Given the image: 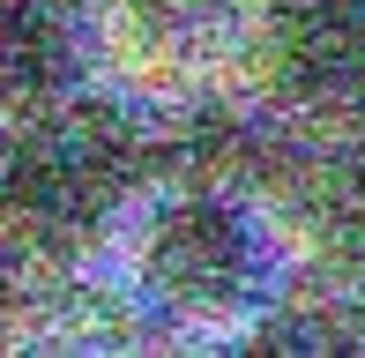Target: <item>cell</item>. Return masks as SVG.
<instances>
[{"instance_id": "4", "label": "cell", "mask_w": 365, "mask_h": 358, "mask_svg": "<svg viewBox=\"0 0 365 358\" xmlns=\"http://www.w3.org/2000/svg\"><path fill=\"white\" fill-rule=\"evenodd\" d=\"M68 83V30L45 0H0V97H53Z\"/></svg>"}, {"instance_id": "3", "label": "cell", "mask_w": 365, "mask_h": 358, "mask_svg": "<svg viewBox=\"0 0 365 358\" xmlns=\"http://www.w3.org/2000/svg\"><path fill=\"white\" fill-rule=\"evenodd\" d=\"M105 179H112V165L97 150V135H82V127H38V135H15L0 150V202H8V217L45 224V232L82 224L105 202Z\"/></svg>"}, {"instance_id": "1", "label": "cell", "mask_w": 365, "mask_h": 358, "mask_svg": "<svg viewBox=\"0 0 365 358\" xmlns=\"http://www.w3.org/2000/svg\"><path fill=\"white\" fill-rule=\"evenodd\" d=\"M261 269L254 224L231 202H209V194H187V202L157 209L142 239V276L164 291L172 306H231Z\"/></svg>"}, {"instance_id": "2", "label": "cell", "mask_w": 365, "mask_h": 358, "mask_svg": "<svg viewBox=\"0 0 365 358\" xmlns=\"http://www.w3.org/2000/svg\"><path fill=\"white\" fill-rule=\"evenodd\" d=\"M261 53L291 105H351L365 90V0H276Z\"/></svg>"}, {"instance_id": "5", "label": "cell", "mask_w": 365, "mask_h": 358, "mask_svg": "<svg viewBox=\"0 0 365 358\" xmlns=\"http://www.w3.org/2000/svg\"><path fill=\"white\" fill-rule=\"evenodd\" d=\"M0 299H8V254H0Z\"/></svg>"}]
</instances>
